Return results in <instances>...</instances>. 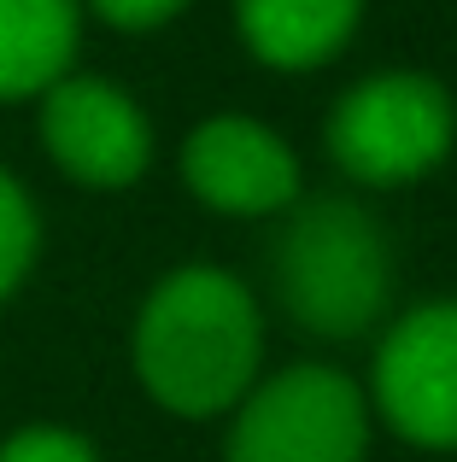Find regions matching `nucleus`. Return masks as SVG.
I'll use <instances>...</instances> for the list:
<instances>
[{
  "instance_id": "f257e3e1",
  "label": "nucleus",
  "mask_w": 457,
  "mask_h": 462,
  "mask_svg": "<svg viewBox=\"0 0 457 462\" xmlns=\"http://www.w3.org/2000/svg\"><path fill=\"white\" fill-rule=\"evenodd\" d=\"M264 322L228 270L188 263L164 275L135 316V374L171 416L235 410L258 381Z\"/></svg>"
},
{
  "instance_id": "f03ea898",
  "label": "nucleus",
  "mask_w": 457,
  "mask_h": 462,
  "mask_svg": "<svg viewBox=\"0 0 457 462\" xmlns=\"http://www.w3.org/2000/svg\"><path fill=\"white\" fill-rule=\"evenodd\" d=\"M387 240L376 217L352 199H305L275 246V293L299 328L322 339H352L387 310Z\"/></svg>"
},
{
  "instance_id": "7ed1b4c3",
  "label": "nucleus",
  "mask_w": 457,
  "mask_h": 462,
  "mask_svg": "<svg viewBox=\"0 0 457 462\" xmlns=\"http://www.w3.org/2000/svg\"><path fill=\"white\" fill-rule=\"evenodd\" d=\"M457 106L423 70H381L340 94L329 117V152L364 188H405L452 152Z\"/></svg>"
},
{
  "instance_id": "20e7f679",
  "label": "nucleus",
  "mask_w": 457,
  "mask_h": 462,
  "mask_svg": "<svg viewBox=\"0 0 457 462\" xmlns=\"http://www.w3.org/2000/svg\"><path fill=\"white\" fill-rule=\"evenodd\" d=\"M369 404L352 374L294 363L235 404L228 462H364Z\"/></svg>"
},
{
  "instance_id": "39448f33",
  "label": "nucleus",
  "mask_w": 457,
  "mask_h": 462,
  "mask_svg": "<svg viewBox=\"0 0 457 462\" xmlns=\"http://www.w3.org/2000/svg\"><path fill=\"white\" fill-rule=\"evenodd\" d=\"M376 410L399 439L457 451V299H428L376 351Z\"/></svg>"
},
{
  "instance_id": "423d86ee",
  "label": "nucleus",
  "mask_w": 457,
  "mask_h": 462,
  "mask_svg": "<svg viewBox=\"0 0 457 462\" xmlns=\"http://www.w3.org/2000/svg\"><path fill=\"white\" fill-rule=\"evenodd\" d=\"M42 141L82 188H129L153 158L141 106L106 77H59L42 94Z\"/></svg>"
},
{
  "instance_id": "0eeeda50",
  "label": "nucleus",
  "mask_w": 457,
  "mask_h": 462,
  "mask_svg": "<svg viewBox=\"0 0 457 462\" xmlns=\"http://www.w3.org/2000/svg\"><path fill=\"white\" fill-rule=\"evenodd\" d=\"M182 181L228 217H270L299 199V158L258 117H206L182 147Z\"/></svg>"
},
{
  "instance_id": "6e6552de",
  "label": "nucleus",
  "mask_w": 457,
  "mask_h": 462,
  "mask_svg": "<svg viewBox=\"0 0 457 462\" xmlns=\"http://www.w3.org/2000/svg\"><path fill=\"white\" fill-rule=\"evenodd\" d=\"M364 0H235L240 42L275 70H317L352 42Z\"/></svg>"
},
{
  "instance_id": "1a4fd4ad",
  "label": "nucleus",
  "mask_w": 457,
  "mask_h": 462,
  "mask_svg": "<svg viewBox=\"0 0 457 462\" xmlns=\"http://www.w3.org/2000/svg\"><path fill=\"white\" fill-rule=\"evenodd\" d=\"M82 0H0V100L47 94L70 77Z\"/></svg>"
},
{
  "instance_id": "9d476101",
  "label": "nucleus",
  "mask_w": 457,
  "mask_h": 462,
  "mask_svg": "<svg viewBox=\"0 0 457 462\" xmlns=\"http://www.w3.org/2000/svg\"><path fill=\"white\" fill-rule=\"evenodd\" d=\"M35 246H42V223H35L30 193L18 188V176L0 170V299L30 275Z\"/></svg>"
},
{
  "instance_id": "9b49d317",
  "label": "nucleus",
  "mask_w": 457,
  "mask_h": 462,
  "mask_svg": "<svg viewBox=\"0 0 457 462\" xmlns=\"http://www.w3.org/2000/svg\"><path fill=\"white\" fill-rule=\"evenodd\" d=\"M0 462H100L94 445L82 433H65V428H23L0 445Z\"/></svg>"
},
{
  "instance_id": "f8f14e48",
  "label": "nucleus",
  "mask_w": 457,
  "mask_h": 462,
  "mask_svg": "<svg viewBox=\"0 0 457 462\" xmlns=\"http://www.w3.org/2000/svg\"><path fill=\"white\" fill-rule=\"evenodd\" d=\"M89 6L100 12L106 23H117V30H159V23H171L188 0H89Z\"/></svg>"
}]
</instances>
